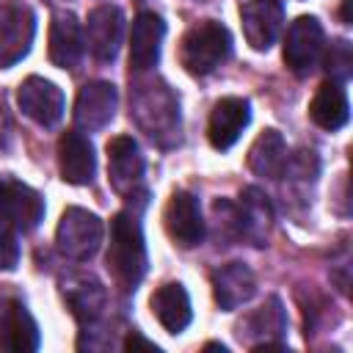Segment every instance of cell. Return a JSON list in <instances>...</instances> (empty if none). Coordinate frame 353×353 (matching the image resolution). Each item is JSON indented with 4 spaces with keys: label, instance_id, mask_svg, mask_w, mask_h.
I'll return each mask as SVG.
<instances>
[{
    "label": "cell",
    "instance_id": "1",
    "mask_svg": "<svg viewBox=\"0 0 353 353\" xmlns=\"http://www.w3.org/2000/svg\"><path fill=\"white\" fill-rule=\"evenodd\" d=\"M108 270L113 273L121 290H135L146 276V243L141 232V221L135 212H116L110 221V243H108Z\"/></svg>",
    "mask_w": 353,
    "mask_h": 353
},
{
    "label": "cell",
    "instance_id": "2",
    "mask_svg": "<svg viewBox=\"0 0 353 353\" xmlns=\"http://www.w3.org/2000/svg\"><path fill=\"white\" fill-rule=\"evenodd\" d=\"M232 55V33L215 19L193 25L179 41V63L188 74L204 77Z\"/></svg>",
    "mask_w": 353,
    "mask_h": 353
},
{
    "label": "cell",
    "instance_id": "3",
    "mask_svg": "<svg viewBox=\"0 0 353 353\" xmlns=\"http://www.w3.org/2000/svg\"><path fill=\"white\" fill-rule=\"evenodd\" d=\"M130 116L146 130L149 138L179 135V102L168 91V85H138L130 97Z\"/></svg>",
    "mask_w": 353,
    "mask_h": 353
},
{
    "label": "cell",
    "instance_id": "4",
    "mask_svg": "<svg viewBox=\"0 0 353 353\" xmlns=\"http://www.w3.org/2000/svg\"><path fill=\"white\" fill-rule=\"evenodd\" d=\"M105 237V223L99 215L83 210V207H69L63 210L58 229H55V243L58 251L74 262H88Z\"/></svg>",
    "mask_w": 353,
    "mask_h": 353
},
{
    "label": "cell",
    "instance_id": "5",
    "mask_svg": "<svg viewBox=\"0 0 353 353\" xmlns=\"http://www.w3.org/2000/svg\"><path fill=\"white\" fill-rule=\"evenodd\" d=\"M36 36V14L22 0L0 3V69L19 63L33 44Z\"/></svg>",
    "mask_w": 353,
    "mask_h": 353
},
{
    "label": "cell",
    "instance_id": "6",
    "mask_svg": "<svg viewBox=\"0 0 353 353\" xmlns=\"http://www.w3.org/2000/svg\"><path fill=\"white\" fill-rule=\"evenodd\" d=\"M323 52V25L317 17H298L290 22L284 36V63L295 74H309L317 66V58Z\"/></svg>",
    "mask_w": 353,
    "mask_h": 353
},
{
    "label": "cell",
    "instance_id": "7",
    "mask_svg": "<svg viewBox=\"0 0 353 353\" xmlns=\"http://www.w3.org/2000/svg\"><path fill=\"white\" fill-rule=\"evenodd\" d=\"M17 105L28 119H33L41 127H55L63 119V108H66L63 91L52 80H44L39 74H33V77L19 83Z\"/></svg>",
    "mask_w": 353,
    "mask_h": 353
},
{
    "label": "cell",
    "instance_id": "8",
    "mask_svg": "<svg viewBox=\"0 0 353 353\" xmlns=\"http://www.w3.org/2000/svg\"><path fill=\"white\" fill-rule=\"evenodd\" d=\"M108 176L119 196L132 199L143 182V154L130 135H116L108 143Z\"/></svg>",
    "mask_w": 353,
    "mask_h": 353
},
{
    "label": "cell",
    "instance_id": "9",
    "mask_svg": "<svg viewBox=\"0 0 353 353\" xmlns=\"http://www.w3.org/2000/svg\"><path fill=\"white\" fill-rule=\"evenodd\" d=\"M124 39V14L119 6H97L83 28V41L97 61H113Z\"/></svg>",
    "mask_w": 353,
    "mask_h": 353
},
{
    "label": "cell",
    "instance_id": "10",
    "mask_svg": "<svg viewBox=\"0 0 353 353\" xmlns=\"http://www.w3.org/2000/svg\"><path fill=\"white\" fill-rule=\"evenodd\" d=\"M163 223L168 237L179 245V248H193L204 240V218H201V204L193 193L188 190H176L163 212Z\"/></svg>",
    "mask_w": 353,
    "mask_h": 353
},
{
    "label": "cell",
    "instance_id": "11",
    "mask_svg": "<svg viewBox=\"0 0 353 353\" xmlns=\"http://www.w3.org/2000/svg\"><path fill=\"white\" fill-rule=\"evenodd\" d=\"M287 331V314L284 306L276 295H270L259 309L243 317L237 325V336L248 342L251 350H270V347H284L279 336Z\"/></svg>",
    "mask_w": 353,
    "mask_h": 353
},
{
    "label": "cell",
    "instance_id": "12",
    "mask_svg": "<svg viewBox=\"0 0 353 353\" xmlns=\"http://www.w3.org/2000/svg\"><path fill=\"white\" fill-rule=\"evenodd\" d=\"M240 19H243V33L251 50L268 52L284 25V6L281 0H248L240 6Z\"/></svg>",
    "mask_w": 353,
    "mask_h": 353
},
{
    "label": "cell",
    "instance_id": "13",
    "mask_svg": "<svg viewBox=\"0 0 353 353\" xmlns=\"http://www.w3.org/2000/svg\"><path fill=\"white\" fill-rule=\"evenodd\" d=\"M251 121V105L243 97H223L215 102L212 113H210V124H207V138L212 143V149L226 152L237 143V138L243 135V130Z\"/></svg>",
    "mask_w": 353,
    "mask_h": 353
},
{
    "label": "cell",
    "instance_id": "14",
    "mask_svg": "<svg viewBox=\"0 0 353 353\" xmlns=\"http://www.w3.org/2000/svg\"><path fill=\"white\" fill-rule=\"evenodd\" d=\"M116 105H119V91L113 83H108V80L85 83L74 99V124L88 132L102 130L105 124H110Z\"/></svg>",
    "mask_w": 353,
    "mask_h": 353
},
{
    "label": "cell",
    "instance_id": "15",
    "mask_svg": "<svg viewBox=\"0 0 353 353\" xmlns=\"http://www.w3.org/2000/svg\"><path fill=\"white\" fill-rule=\"evenodd\" d=\"M58 171L61 179L69 185H88L97 174V154H94V143L77 132L69 130L58 138Z\"/></svg>",
    "mask_w": 353,
    "mask_h": 353
},
{
    "label": "cell",
    "instance_id": "16",
    "mask_svg": "<svg viewBox=\"0 0 353 353\" xmlns=\"http://www.w3.org/2000/svg\"><path fill=\"white\" fill-rule=\"evenodd\" d=\"M163 39H165V22L154 11H141L132 19V33H130V69L149 72L160 61Z\"/></svg>",
    "mask_w": 353,
    "mask_h": 353
},
{
    "label": "cell",
    "instance_id": "17",
    "mask_svg": "<svg viewBox=\"0 0 353 353\" xmlns=\"http://www.w3.org/2000/svg\"><path fill=\"white\" fill-rule=\"evenodd\" d=\"M44 218V199L39 190L22 182H6V193L0 201V221L19 232H30Z\"/></svg>",
    "mask_w": 353,
    "mask_h": 353
},
{
    "label": "cell",
    "instance_id": "18",
    "mask_svg": "<svg viewBox=\"0 0 353 353\" xmlns=\"http://www.w3.org/2000/svg\"><path fill=\"white\" fill-rule=\"evenodd\" d=\"M0 347L30 353L39 347V325L22 301H6L0 309Z\"/></svg>",
    "mask_w": 353,
    "mask_h": 353
},
{
    "label": "cell",
    "instance_id": "19",
    "mask_svg": "<svg viewBox=\"0 0 353 353\" xmlns=\"http://www.w3.org/2000/svg\"><path fill=\"white\" fill-rule=\"evenodd\" d=\"M85 50L83 28L72 11H58L50 22V61L58 69H74Z\"/></svg>",
    "mask_w": 353,
    "mask_h": 353
},
{
    "label": "cell",
    "instance_id": "20",
    "mask_svg": "<svg viewBox=\"0 0 353 353\" xmlns=\"http://www.w3.org/2000/svg\"><path fill=\"white\" fill-rule=\"evenodd\" d=\"M254 292H256V279H254L251 268L243 262H229L212 273V295L223 312H232V309L248 303L254 298Z\"/></svg>",
    "mask_w": 353,
    "mask_h": 353
},
{
    "label": "cell",
    "instance_id": "21",
    "mask_svg": "<svg viewBox=\"0 0 353 353\" xmlns=\"http://www.w3.org/2000/svg\"><path fill=\"white\" fill-rule=\"evenodd\" d=\"M149 303H152V314L168 334H182L190 325L193 309H190L188 290L179 281H168V284L157 287Z\"/></svg>",
    "mask_w": 353,
    "mask_h": 353
},
{
    "label": "cell",
    "instance_id": "22",
    "mask_svg": "<svg viewBox=\"0 0 353 353\" xmlns=\"http://www.w3.org/2000/svg\"><path fill=\"white\" fill-rule=\"evenodd\" d=\"M309 119H312L320 130H328V132L342 130V127L347 124V119H350V105H347V94H345L342 83L325 80V83L314 91V97H312V102H309Z\"/></svg>",
    "mask_w": 353,
    "mask_h": 353
},
{
    "label": "cell",
    "instance_id": "23",
    "mask_svg": "<svg viewBox=\"0 0 353 353\" xmlns=\"http://www.w3.org/2000/svg\"><path fill=\"white\" fill-rule=\"evenodd\" d=\"M287 163H290V149L279 130H265L248 149V168L256 176L281 179L287 171Z\"/></svg>",
    "mask_w": 353,
    "mask_h": 353
},
{
    "label": "cell",
    "instance_id": "24",
    "mask_svg": "<svg viewBox=\"0 0 353 353\" xmlns=\"http://www.w3.org/2000/svg\"><path fill=\"white\" fill-rule=\"evenodd\" d=\"M63 298L80 323H94L105 309V287L85 273H74L63 281Z\"/></svg>",
    "mask_w": 353,
    "mask_h": 353
},
{
    "label": "cell",
    "instance_id": "25",
    "mask_svg": "<svg viewBox=\"0 0 353 353\" xmlns=\"http://www.w3.org/2000/svg\"><path fill=\"white\" fill-rule=\"evenodd\" d=\"M240 212H237V229L245 240H251L254 245H265L270 223H273V210L268 196L259 188H245L240 196Z\"/></svg>",
    "mask_w": 353,
    "mask_h": 353
},
{
    "label": "cell",
    "instance_id": "26",
    "mask_svg": "<svg viewBox=\"0 0 353 353\" xmlns=\"http://www.w3.org/2000/svg\"><path fill=\"white\" fill-rule=\"evenodd\" d=\"M323 69H325V72L331 74V80H336V83H342V80L350 77V72H353V50H350V44H347L345 39L334 41V44L325 50V55H323Z\"/></svg>",
    "mask_w": 353,
    "mask_h": 353
},
{
    "label": "cell",
    "instance_id": "27",
    "mask_svg": "<svg viewBox=\"0 0 353 353\" xmlns=\"http://www.w3.org/2000/svg\"><path fill=\"white\" fill-rule=\"evenodd\" d=\"M19 265V243L14 226L0 221V270H14Z\"/></svg>",
    "mask_w": 353,
    "mask_h": 353
},
{
    "label": "cell",
    "instance_id": "28",
    "mask_svg": "<svg viewBox=\"0 0 353 353\" xmlns=\"http://www.w3.org/2000/svg\"><path fill=\"white\" fill-rule=\"evenodd\" d=\"M124 350H154V353H160V347H157L152 339L141 336L138 331H130V334H127V339H124Z\"/></svg>",
    "mask_w": 353,
    "mask_h": 353
},
{
    "label": "cell",
    "instance_id": "29",
    "mask_svg": "<svg viewBox=\"0 0 353 353\" xmlns=\"http://www.w3.org/2000/svg\"><path fill=\"white\" fill-rule=\"evenodd\" d=\"M204 347H207V350H221V353H226V345H218V342H207Z\"/></svg>",
    "mask_w": 353,
    "mask_h": 353
},
{
    "label": "cell",
    "instance_id": "30",
    "mask_svg": "<svg viewBox=\"0 0 353 353\" xmlns=\"http://www.w3.org/2000/svg\"><path fill=\"white\" fill-rule=\"evenodd\" d=\"M3 193H6V182L0 179V201H3Z\"/></svg>",
    "mask_w": 353,
    "mask_h": 353
}]
</instances>
